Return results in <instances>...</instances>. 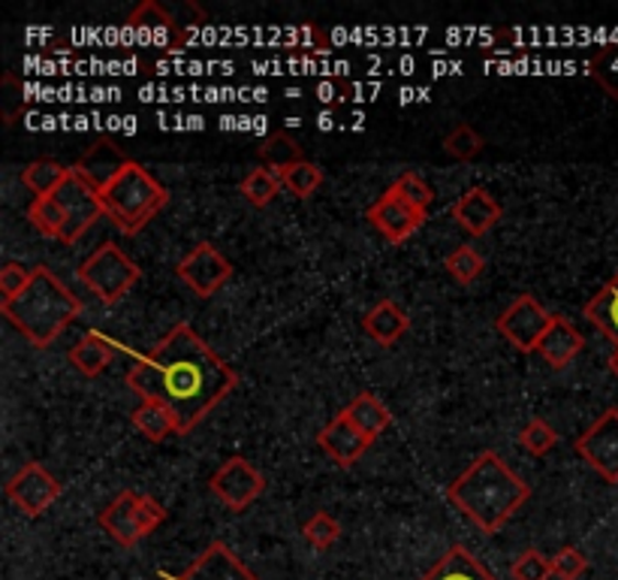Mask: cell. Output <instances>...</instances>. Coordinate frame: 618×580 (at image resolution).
I'll return each instance as SVG.
<instances>
[{
  "instance_id": "8d00e7d4",
  "label": "cell",
  "mask_w": 618,
  "mask_h": 580,
  "mask_svg": "<svg viewBox=\"0 0 618 580\" xmlns=\"http://www.w3.org/2000/svg\"><path fill=\"white\" fill-rule=\"evenodd\" d=\"M552 578V559H547L540 550H526L514 562V580H549Z\"/></svg>"
},
{
  "instance_id": "484cf974",
  "label": "cell",
  "mask_w": 618,
  "mask_h": 580,
  "mask_svg": "<svg viewBox=\"0 0 618 580\" xmlns=\"http://www.w3.org/2000/svg\"><path fill=\"white\" fill-rule=\"evenodd\" d=\"M257 157L268 166V169H275V173H280V169H287V166L293 164H302L305 161L302 145L296 143L290 133H272L266 143L257 149Z\"/></svg>"
},
{
  "instance_id": "603a6c76",
  "label": "cell",
  "mask_w": 618,
  "mask_h": 580,
  "mask_svg": "<svg viewBox=\"0 0 618 580\" xmlns=\"http://www.w3.org/2000/svg\"><path fill=\"white\" fill-rule=\"evenodd\" d=\"M585 318L618 348V273L585 303Z\"/></svg>"
},
{
  "instance_id": "9a60e30c",
  "label": "cell",
  "mask_w": 618,
  "mask_h": 580,
  "mask_svg": "<svg viewBox=\"0 0 618 580\" xmlns=\"http://www.w3.org/2000/svg\"><path fill=\"white\" fill-rule=\"evenodd\" d=\"M455 225L465 227L471 237H486L492 227L501 221V206L489 190L471 188L453 203Z\"/></svg>"
},
{
  "instance_id": "ab89813d",
  "label": "cell",
  "mask_w": 618,
  "mask_h": 580,
  "mask_svg": "<svg viewBox=\"0 0 618 580\" xmlns=\"http://www.w3.org/2000/svg\"><path fill=\"white\" fill-rule=\"evenodd\" d=\"M164 521H166L164 505L152 496H140V505H136V523H140V533L152 535Z\"/></svg>"
},
{
  "instance_id": "836d02e7",
  "label": "cell",
  "mask_w": 618,
  "mask_h": 580,
  "mask_svg": "<svg viewBox=\"0 0 618 580\" xmlns=\"http://www.w3.org/2000/svg\"><path fill=\"white\" fill-rule=\"evenodd\" d=\"M519 445L531 453V457H547L549 450L559 445V433L549 427L543 417H534L526 429H522V436H519Z\"/></svg>"
},
{
  "instance_id": "e575fe53",
  "label": "cell",
  "mask_w": 618,
  "mask_h": 580,
  "mask_svg": "<svg viewBox=\"0 0 618 580\" xmlns=\"http://www.w3.org/2000/svg\"><path fill=\"white\" fill-rule=\"evenodd\" d=\"M389 188L396 190L398 197H405L410 206L422 209V212H426V209H429V206H432V200H434L432 188H429V185H426V182H422L417 173H401V176H398L396 182L389 185Z\"/></svg>"
},
{
  "instance_id": "d590c367",
  "label": "cell",
  "mask_w": 618,
  "mask_h": 580,
  "mask_svg": "<svg viewBox=\"0 0 618 580\" xmlns=\"http://www.w3.org/2000/svg\"><path fill=\"white\" fill-rule=\"evenodd\" d=\"M592 76L609 97H618V48H604L592 58Z\"/></svg>"
},
{
  "instance_id": "e0dca14e",
  "label": "cell",
  "mask_w": 618,
  "mask_h": 580,
  "mask_svg": "<svg viewBox=\"0 0 618 580\" xmlns=\"http://www.w3.org/2000/svg\"><path fill=\"white\" fill-rule=\"evenodd\" d=\"M128 31L140 34L145 43L161 48H169L178 43V24L173 22V15H169L161 3H154V0H142L140 7L130 12Z\"/></svg>"
},
{
  "instance_id": "ac0fdd59",
  "label": "cell",
  "mask_w": 618,
  "mask_h": 580,
  "mask_svg": "<svg viewBox=\"0 0 618 580\" xmlns=\"http://www.w3.org/2000/svg\"><path fill=\"white\" fill-rule=\"evenodd\" d=\"M583 348H585L583 332L576 330L567 318L552 315V324H549L547 336L540 339L537 354L543 357L552 369H564V366H571L573 360L580 357Z\"/></svg>"
},
{
  "instance_id": "d4e9b609",
  "label": "cell",
  "mask_w": 618,
  "mask_h": 580,
  "mask_svg": "<svg viewBox=\"0 0 618 580\" xmlns=\"http://www.w3.org/2000/svg\"><path fill=\"white\" fill-rule=\"evenodd\" d=\"M112 357H115V348L106 342L100 332H85L82 339L73 344L70 363L79 369L82 375H88V379H97V375L112 363Z\"/></svg>"
},
{
  "instance_id": "83f0119b",
  "label": "cell",
  "mask_w": 618,
  "mask_h": 580,
  "mask_svg": "<svg viewBox=\"0 0 618 580\" xmlns=\"http://www.w3.org/2000/svg\"><path fill=\"white\" fill-rule=\"evenodd\" d=\"M284 188V182H280V173L275 169H268V166H260V169H251L245 178H242V194H245V200L251 206H268V203L275 200Z\"/></svg>"
},
{
  "instance_id": "4fadbf2b",
  "label": "cell",
  "mask_w": 618,
  "mask_h": 580,
  "mask_svg": "<svg viewBox=\"0 0 618 580\" xmlns=\"http://www.w3.org/2000/svg\"><path fill=\"white\" fill-rule=\"evenodd\" d=\"M317 445L323 448V453H327L329 460L335 462V466H341V469H351V466H356V462L365 457V450L372 448L374 438H368L365 433H360V429L353 427L351 420H347V415L339 412V415L329 420L327 427L320 429Z\"/></svg>"
},
{
  "instance_id": "30bf717a",
  "label": "cell",
  "mask_w": 618,
  "mask_h": 580,
  "mask_svg": "<svg viewBox=\"0 0 618 580\" xmlns=\"http://www.w3.org/2000/svg\"><path fill=\"white\" fill-rule=\"evenodd\" d=\"M176 273L199 299H209L211 294H218L233 278V263L227 261L211 242H199L197 249L178 263Z\"/></svg>"
},
{
  "instance_id": "8992f818",
  "label": "cell",
  "mask_w": 618,
  "mask_h": 580,
  "mask_svg": "<svg viewBox=\"0 0 618 580\" xmlns=\"http://www.w3.org/2000/svg\"><path fill=\"white\" fill-rule=\"evenodd\" d=\"M55 200L67 212V225H64V233H60L64 245L79 242L88 233V227L97 225V218H106L100 190L93 188L88 178L79 176L76 169H70V176L64 178V185L55 190Z\"/></svg>"
},
{
  "instance_id": "1f68e13d",
  "label": "cell",
  "mask_w": 618,
  "mask_h": 580,
  "mask_svg": "<svg viewBox=\"0 0 618 580\" xmlns=\"http://www.w3.org/2000/svg\"><path fill=\"white\" fill-rule=\"evenodd\" d=\"M483 136H479L471 124H459L453 133H446V140H443V152L450 154L453 161L459 164H467V161H474L479 152H483Z\"/></svg>"
},
{
  "instance_id": "ffe728a7",
  "label": "cell",
  "mask_w": 618,
  "mask_h": 580,
  "mask_svg": "<svg viewBox=\"0 0 618 580\" xmlns=\"http://www.w3.org/2000/svg\"><path fill=\"white\" fill-rule=\"evenodd\" d=\"M362 330L372 336L377 344H396L405 332L410 330V318L405 315V308L393 303V299H380L377 306L362 318Z\"/></svg>"
},
{
  "instance_id": "5bb4252c",
  "label": "cell",
  "mask_w": 618,
  "mask_h": 580,
  "mask_svg": "<svg viewBox=\"0 0 618 580\" xmlns=\"http://www.w3.org/2000/svg\"><path fill=\"white\" fill-rule=\"evenodd\" d=\"M166 580H260L223 541H211L181 574Z\"/></svg>"
},
{
  "instance_id": "6da1fadb",
  "label": "cell",
  "mask_w": 618,
  "mask_h": 580,
  "mask_svg": "<svg viewBox=\"0 0 618 580\" xmlns=\"http://www.w3.org/2000/svg\"><path fill=\"white\" fill-rule=\"evenodd\" d=\"M235 369L211 351L190 324H176L136 366L128 372V387L142 400H161L173 408L178 436L194 433L211 408L235 391Z\"/></svg>"
},
{
  "instance_id": "7a4b0ae2",
  "label": "cell",
  "mask_w": 618,
  "mask_h": 580,
  "mask_svg": "<svg viewBox=\"0 0 618 580\" xmlns=\"http://www.w3.org/2000/svg\"><path fill=\"white\" fill-rule=\"evenodd\" d=\"M446 499L474 526H479L486 535H495L531 499V486L495 450H483L446 486Z\"/></svg>"
},
{
  "instance_id": "7402d4cb",
  "label": "cell",
  "mask_w": 618,
  "mask_h": 580,
  "mask_svg": "<svg viewBox=\"0 0 618 580\" xmlns=\"http://www.w3.org/2000/svg\"><path fill=\"white\" fill-rule=\"evenodd\" d=\"M341 412L347 415V420H351L353 427L360 429V433H365L368 438L384 436L386 429H389V424H393V412L368 391L353 396L351 405H344Z\"/></svg>"
},
{
  "instance_id": "f35d334b",
  "label": "cell",
  "mask_w": 618,
  "mask_h": 580,
  "mask_svg": "<svg viewBox=\"0 0 618 580\" xmlns=\"http://www.w3.org/2000/svg\"><path fill=\"white\" fill-rule=\"evenodd\" d=\"M31 278H34V270H24L22 263H7L0 270V296H3V303H10V299L22 294L24 287L31 285Z\"/></svg>"
},
{
  "instance_id": "5b68a950",
  "label": "cell",
  "mask_w": 618,
  "mask_h": 580,
  "mask_svg": "<svg viewBox=\"0 0 618 580\" xmlns=\"http://www.w3.org/2000/svg\"><path fill=\"white\" fill-rule=\"evenodd\" d=\"M79 278L103 306H115L118 299L140 282L142 270L118 249L115 242H103L91 258H85V263L79 266Z\"/></svg>"
},
{
  "instance_id": "cb8c5ba5",
  "label": "cell",
  "mask_w": 618,
  "mask_h": 580,
  "mask_svg": "<svg viewBox=\"0 0 618 580\" xmlns=\"http://www.w3.org/2000/svg\"><path fill=\"white\" fill-rule=\"evenodd\" d=\"M133 427L140 429L142 438H148L154 445L169 436H178L176 415L161 400H142L140 408L133 412Z\"/></svg>"
},
{
  "instance_id": "3957f363",
  "label": "cell",
  "mask_w": 618,
  "mask_h": 580,
  "mask_svg": "<svg viewBox=\"0 0 618 580\" xmlns=\"http://www.w3.org/2000/svg\"><path fill=\"white\" fill-rule=\"evenodd\" d=\"M82 299L73 294L58 275L48 266H36L31 285L15 299L3 303L0 311L34 348H48L82 315Z\"/></svg>"
},
{
  "instance_id": "60d3db41",
  "label": "cell",
  "mask_w": 618,
  "mask_h": 580,
  "mask_svg": "<svg viewBox=\"0 0 618 580\" xmlns=\"http://www.w3.org/2000/svg\"><path fill=\"white\" fill-rule=\"evenodd\" d=\"M609 366H613V372H616V375H618V348H616V351H613V357H609Z\"/></svg>"
},
{
  "instance_id": "2e32d148",
  "label": "cell",
  "mask_w": 618,
  "mask_h": 580,
  "mask_svg": "<svg viewBox=\"0 0 618 580\" xmlns=\"http://www.w3.org/2000/svg\"><path fill=\"white\" fill-rule=\"evenodd\" d=\"M130 161L124 157V152L118 149L115 143H109V140H97V143L88 149V152L79 157V164L73 166L76 173L82 178H88L93 188L103 194L112 182H115L121 173H124V166H128Z\"/></svg>"
},
{
  "instance_id": "d6a6232c",
  "label": "cell",
  "mask_w": 618,
  "mask_h": 580,
  "mask_svg": "<svg viewBox=\"0 0 618 580\" xmlns=\"http://www.w3.org/2000/svg\"><path fill=\"white\" fill-rule=\"evenodd\" d=\"M302 535L305 541L317 550H329L341 538V523L327 511H317L314 517L302 526Z\"/></svg>"
},
{
  "instance_id": "277c9868",
  "label": "cell",
  "mask_w": 618,
  "mask_h": 580,
  "mask_svg": "<svg viewBox=\"0 0 618 580\" xmlns=\"http://www.w3.org/2000/svg\"><path fill=\"white\" fill-rule=\"evenodd\" d=\"M106 218L124 233L136 237L142 227L169 203V190L136 161L124 166V173L100 194Z\"/></svg>"
},
{
  "instance_id": "4316f807",
  "label": "cell",
  "mask_w": 618,
  "mask_h": 580,
  "mask_svg": "<svg viewBox=\"0 0 618 580\" xmlns=\"http://www.w3.org/2000/svg\"><path fill=\"white\" fill-rule=\"evenodd\" d=\"M67 176H70L67 166L55 164V161H34L22 169V185L27 190H34L36 197H48L64 185Z\"/></svg>"
},
{
  "instance_id": "44dd1931",
  "label": "cell",
  "mask_w": 618,
  "mask_h": 580,
  "mask_svg": "<svg viewBox=\"0 0 618 580\" xmlns=\"http://www.w3.org/2000/svg\"><path fill=\"white\" fill-rule=\"evenodd\" d=\"M420 580H495V574H492L467 547L455 545L450 547V550L443 554L441 562H438L429 574H422Z\"/></svg>"
},
{
  "instance_id": "4dcf8cb0",
  "label": "cell",
  "mask_w": 618,
  "mask_h": 580,
  "mask_svg": "<svg viewBox=\"0 0 618 580\" xmlns=\"http://www.w3.org/2000/svg\"><path fill=\"white\" fill-rule=\"evenodd\" d=\"M483 254L471 245H459V249L446 258V273L453 275L459 285H474L479 275H483Z\"/></svg>"
},
{
  "instance_id": "8fae6325",
  "label": "cell",
  "mask_w": 618,
  "mask_h": 580,
  "mask_svg": "<svg viewBox=\"0 0 618 580\" xmlns=\"http://www.w3.org/2000/svg\"><path fill=\"white\" fill-rule=\"evenodd\" d=\"M209 486L227 508L239 514V511H245L266 490V478L245 457H230L218 472L211 474Z\"/></svg>"
},
{
  "instance_id": "ba28073f",
  "label": "cell",
  "mask_w": 618,
  "mask_h": 580,
  "mask_svg": "<svg viewBox=\"0 0 618 580\" xmlns=\"http://www.w3.org/2000/svg\"><path fill=\"white\" fill-rule=\"evenodd\" d=\"M7 496H10V502L15 508L22 511L24 517L34 521V517L46 514V511L58 502L60 484L46 466H40V462H24L22 469L10 478Z\"/></svg>"
},
{
  "instance_id": "d6986e66",
  "label": "cell",
  "mask_w": 618,
  "mask_h": 580,
  "mask_svg": "<svg viewBox=\"0 0 618 580\" xmlns=\"http://www.w3.org/2000/svg\"><path fill=\"white\" fill-rule=\"evenodd\" d=\"M136 505H140V493L124 490L121 496H115L103 511H100V526L106 533L115 538L121 547H136L145 538L140 533V523H136Z\"/></svg>"
},
{
  "instance_id": "9c48e42d",
  "label": "cell",
  "mask_w": 618,
  "mask_h": 580,
  "mask_svg": "<svg viewBox=\"0 0 618 580\" xmlns=\"http://www.w3.org/2000/svg\"><path fill=\"white\" fill-rule=\"evenodd\" d=\"M573 448L607 484H618V408H607Z\"/></svg>"
},
{
  "instance_id": "f546056e",
  "label": "cell",
  "mask_w": 618,
  "mask_h": 580,
  "mask_svg": "<svg viewBox=\"0 0 618 580\" xmlns=\"http://www.w3.org/2000/svg\"><path fill=\"white\" fill-rule=\"evenodd\" d=\"M280 182H284V190H290L293 197L299 200H308L314 197V190L323 185V169L311 161H302V164H293L287 169H280Z\"/></svg>"
},
{
  "instance_id": "f1b7e54d",
  "label": "cell",
  "mask_w": 618,
  "mask_h": 580,
  "mask_svg": "<svg viewBox=\"0 0 618 580\" xmlns=\"http://www.w3.org/2000/svg\"><path fill=\"white\" fill-rule=\"evenodd\" d=\"M27 218H31V225L48 239H60L64 225H67V212L60 209V203L55 200V194L36 197V200L31 203V209H27Z\"/></svg>"
},
{
  "instance_id": "52a82bcc",
  "label": "cell",
  "mask_w": 618,
  "mask_h": 580,
  "mask_svg": "<svg viewBox=\"0 0 618 580\" xmlns=\"http://www.w3.org/2000/svg\"><path fill=\"white\" fill-rule=\"evenodd\" d=\"M549 324H552V315L528 294L516 296L495 320L498 332L522 354H531L540 348V339L547 336Z\"/></svg>"
},
{
  "instance_id": "74e56055",
  "label": "cell",
  "mask_w": 618,
  "mask_h": 580,
  "mask_svg": "<svg viewBox=\"0 0 618 580\" xmlns=\"http://www.w3.org/2000/svg\"><path fill=\"white\" fill-rule=\"evenodd\" d=\"M585 569H588V559L580 547H561L552 559V578L576 580Z\"/></svg>"
},
{
  "instance_id": "7c38bea8",
  "label": "cell",
  "mask_w": 618,
  "mask_h": 580,
  "mask_svg": "<svg viewBox=\"0 0 618 580\" xmlns=\"http://www.w3.org/2000/svg\"><path fill=\"white\" fill-rule=\"evenodd\" d=\"M365 218L372 221V227L393 245H401L405 239H410L422 225H426V212L410 206L405 197H398L396 190L386 188L377 200L368 206Z\"/></svg>"
}]
</instances>
